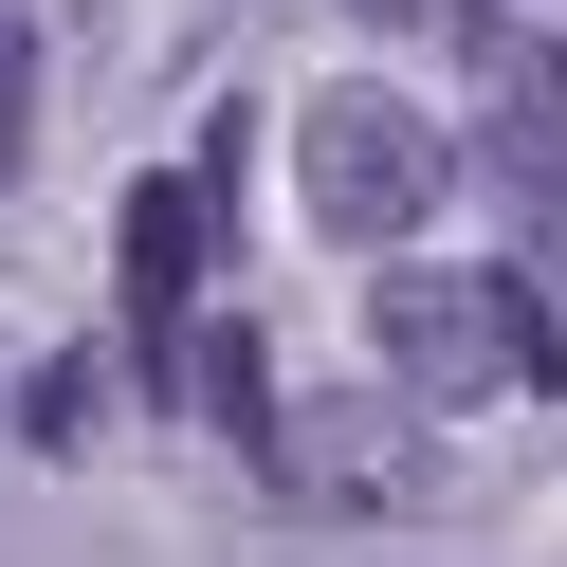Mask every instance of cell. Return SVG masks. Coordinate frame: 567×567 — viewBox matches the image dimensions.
I'll return each instance as SVG.
<instances>
[{"instance_id": "6da1fadb", "label": "cell", "mask_w": 567, "mask_h": 567, "mask_svg": "<svg viewBox=\"0 0 567 567\" xmlns=\"http://www.w3.org/2000/svg\"><path fill=\"white\" fill-rule=\"evenodd\" d=\"M384 403H530V384H567V311L530 293V275H494V257H403L384 275Z\"/></svg>"}, {"instance_id": "7a4b0ae2", "label": "cell", "mask_w": 567, "mask_h": 567, "mask_svg": "<svg viewBox=\"0 0 567 567\" xmlns=\"http://www.w3.org/2000/svg\"><path fill=\"white\" fill-rule=\"evenodd\" d=\"M293 184H311V220H330V238L403 257V238L457 202V128L421 111V92L348 74V92H311V111H293Z\"/></svg>"}, {"instance_id": "3957f363", "label": "cell", "mask_w": 567, "mask_h": 567, "mask_svg": "<svg viewBox=\"0 0 567 567\" xmlns=\"http://www.w3.org/2000/svg\"><path fill=\"white\" fill-rule=\"evenodd\" d=\"M202 275H220V165H165V184H128V220H111V293H128V348H184V311H202Z\"/></svg>"}, {"instance_id": "277c9868", "label": "cell", "mask_w": 567, "mask_h": 567, "mask_svg": "<svg viewBox=\"0 0 567 567\" xmlns=\"http://www.w3.org/2000/svg\"><path fill=\"white\" fill-rule=\"evenodd\" d=\"M165 384H184V403L220 421L238 457H257V421H275V367H257V330H202V311H184V348H165Z\"/></svg>"}, {"instance_id": "5b68a950", "label": "cell", "mask_w": 567, "mask_h": 567, "mask_svg": "<svg viewBox=\"0 0 567 567\" xmlns=\"http://www.w3.org/2000/svg\"><path fill=\"white\" fill-rule=\"evenodd\" d=\"M476 74H494V147H567V38H476Z\"/></svg>"}, {"instance_id": "8992f818", "label": "cell", "mask_w": 567, "mask_h": 567, "mask_svg": "<svg viewBox=\"0 0 567 567\" xmlns=\"http://www.w3.org/2000/svg\"><path fill=\"white\" fill-rule=\"evenodd\" d=\"M19 128H38V38L0 19V165H19Z\"/></svg>"}, {"instance_id": "52a82bcc", "label": "cell", "mask_w": 567, "mask_h": 567, "mask_svg": "<svg viewBox=\"0 0 567 567\" xmlns=\"http://www.w3.org/2000/svg\"><path fill=\"white\" fill-rule=\"evenodd\" d=\"M513 184H530V220H549V238H567V147H530V165H513Z\"/></svg>"}]
</instances>
